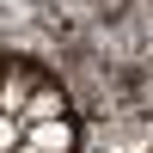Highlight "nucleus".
Wrapping results in <instances>:
<instances>
[{
    "mask_svg": "<svg viewBox=\"0 0 153 153\" xmlns=\"http://www.w3.org/2000/svg\"><path fill=\"white\" fill-rule=\"evenodd\" d=\"M80 123L55 74L25 55H0V153H74Z\"/></svg>",
    "mask_w": 153,
    "mask_h": 153,
    "instance_id": "nucleus-1",
    "label": "nucleus"
}]
</instances>
